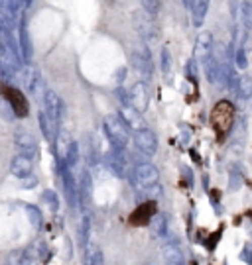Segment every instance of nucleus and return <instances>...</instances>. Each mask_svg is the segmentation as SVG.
<instances>
[{
  "instance_id": "25",
  "label": "nucleus",
  "mask_w": 252,
  "mask_h": 265,
  "mask_svg": "<svg viewBox=\"0 0 252 265\" xmlns=\"http://www.w3.org/2000/svg\"><path fill=\"white\" fill-rule=\"evenodd\" d=\"M183 4H185L187 8H191V4H193V0H183Z\"/></svg>"
},
{
  "instance_id": "24",
  "label": "nucleus",
  "mask_w": 252,
  "mask_h": 265,
  "mask_svg": "<svg viewBox=\"0 0 252 265\" xmlns=\"http://www.w3.org/2000/svg\"><path fill=\"white\" fill-rule=\"evenodd\" d=\"M240 259H242L244 263L252 265V249L250 247H244V249L240 251Z\"/></svg>"
},
{
  "instance_id": "2",
  "label": "nucleus",
  "mask_w": 252,
  "mask_h": 265,
  "mask_svg": "<svg viewBox=\"0 0 252 265\" xmlns=\"http://www.w3.org/2000/svg\"><path fill=\"white\" fill-rule=\"evenodd\" d=\"M105 128H107L110 143H112L116 149L126 147V143H128V130H130V128L126 126L124 120H122L120 116H116V114L107 116V118H105Z\"/></svg>"
},
{
  "instance_id": "6",
  "label": "nucleus",
  "mask_w": 252,
  "mask_h": 265,
  "mask_svg": "<svg viewBox=\"0 0 252 265\" xmlns=\"http://www.w3.org/2000/svg\"><path fill=\"white\" fill-rule=\"evenodd\" d=\"M4 96H6V100L10 102V106H12V110H14L16 116H26V114H28V102H26V98L22 96V92H20L18 88L4 87Z\"/></svg>"
},
{
  "instance_id": "14",
  "label": "nucleus",
  "mask_w": 252,
  "mask_h": 265,
  "mask_svg": "<svg viewBox=\"0 0 252 265\" xmlns=\"http://www.w3.org/2000/svg\"><path fill=\"white\" fill-rule=\"evenodd\" d=\"M207 10H209V0H193L191 4V14H193V24L195 26H203L205 16H207Z\"/></svg>"
},
{
  "instance_id": "19",
  "label": "nucleus",
  "mask_w": 252,
  "mask_h": 265,
  "mask_svg": "<svg viewBox=\"0 0 252 265\" xmlns=\"http://www.w3.org/2000/svg\"><path fill=\"white\" fill-rule=\"evenodd\" d=\"M236 94L240 96V98H248L252 94V83L250 79H246V77H242L240 81H238V87H236Z\"/></svg>"
},
{
  "instance_id": "5",
  "label": "nucleus",
  "mask_w": 252,
  "mask_h": 265,
  "mask_svg": "<svg viewBox=\"0 0 252 265\" xmlns=\"http://www.w3.org/2000/svg\"><path fill=\"white\" fill-rule=\"evenodd\" d=\"M231 118H233V106L229 102H219L213 110V124L221 136L231 128Z\"/></svg>"
},
{
  "instance_id": "15",
  "label": "nucleus",
  "mask_w": 252,
  "mask_h": 265,
  "mask_svg": "<svg viewBox=\"0 0 252 265\" xmlns=\"http://www.w3.org/2000/svg\"><path fill=\"white\" fill-rule=\"evenodd\" d=\"M134 22L138 26V32L144 35V37H152L154 35V26H152V20H150L148 12H136Z\"/></svg>"
},
{
  "instance_id": "10",
  "label": "nucleus",
  "mask_w": 252,
  "mask_h": 265,
  "mask_svg": "<svg viewBox=\"0 0 252 265\" xmlns=\"http://www.w3.org/2000/svg\"><path fill=\"white\" fill-rule=\"evenodd\" d=\"M16 145H18L26 155H34L36 149H37V143H36L34 134H32V132H26V130L16 132Z\"/></svg>"
},
{
  "instance_id": "4",
  "label": "nucleus",
  "mask_w": 252,
  "mask_h": 265,
  "mask_svg": "<svg viewBox=\"0 0 252 265\" xmlns=\"http://www.w3.org/2000/svg\"><path fill=\"white\" fill-rule=\"evenodd\" d=\"M156 210H158V208H156V202H154V200L142 202L136 210L130 214L128 224H130V226H146V224H150V220L154 218Z\"/></svg>"
},
{
  "instance_id": "9",
  "label": "nucleus",
  "mask_w": 252,
  "mask_h": 265,
  "mask_svg": "<svg viewBox=\"0 0 252 265\" xmlns=\"http://www.w3.org/2000/svg\"><path fill=\"white\" fill-rule=\"evenodd\" d=\"M10 171H12V175L20 177V179L28 177L30 173H32V157H30V155H26V153L16 155V157L12 159Z\"/></svg>"
},
{
  "instance_id": "3",
  "label": "nucleus",
  "mask_w": 252,
  "mask_h": 265,
  "mask_svg": "<svg viewBox=\"0 0 252 265\" xmlns=\"http://www.w3.org/2000/svg\"><path fill=\"white\" fill-rule=\"evenodd\" d=\"M134 143H136V147H138L144 155H154L156 149H158V138H156V134H154L152 130H148V128L134 132Z\"/></svg>"
},
{
  "instance_id": "1",
  "label": "nucleus",
  "mask_w": 252,
  "mask_h": 265,
  "mask_svg": "<svg viewBox=\"0 0 252 265\" xmlns=\"http://www.w3.org/2000/svg\"><path fill=\"white\" fill-rule=\"evenodd\" d=\"M158 179L160 173L158 169L152 165V163H138L132 171V183L136 189H142V191H152L158 187Z\"/></svg>"
},
{
  "instance_id": "13",
  "label": "nucleus",
  "mask_w": 252,
  "mask_h": 265,
  "mask_svg": "<svg viewBox=\"0 0 252 265\" xmlns=\"http://www.w3.org/2000/svg\"><path fill=\"white\" fill-rule=\"evenodd\" d=\"M20 53L22 57L28 61L32 57V45H30V37H28V30H26V18L22 16L20 20Z\"/></svg>"
},
{
  "instance_id": "20",
  "label": "nucleus",
  "mask_w": 252,
  "mask_h": 265,
  "mask_svg": "<svg viewBox=\"0 0 252 265\" xmlns=\"http://www.w3.org/2000/svg\"><path fill=\"white\" fill-rule=\"evenodd\" d=\"M240 18H242L244 28L252 30V4L250 2H242V12H240Z\"/></svg>"
},
{
  "instance_id": "22",
  "label": "nucleus",
  "mask_w": 252,
  "mask_h": 265,
  "mask_svg": "<svg viewBox=\"0 0 252 265\" xmlns=\"http://www.w3.org/2000/svg\"><path fill=\"white\" fill-rule=\"evenodd\" d=\"M142 4H144V10L150 16L158 14V0H142Z\"/></svg>"
},
{
  "instance_id": "18",
  "label": "nucleus",
  "mask_w": 252,
  "mask_h": 265,
  "mask_svg": "<svg viewBox=\"0 0 252 265\" xmlns=\"http://www.w3.org/2000/svg\"><path fill=\"white\" fill-rule=\"evenodd\" d=\"M26 85H28V90H30L32 94H36V96L41 92V77L37 75V71H30V73H28Z\"/></svg>"
},
{
  "instance_id": "26",
  "label": "nucleus",
  "mask_w": 252,
  "mask_h": 265,
  "mask_svg": "<svg viewBox=\"0 0 252 265\" xmlns=\"http://www.w3.org/2000/svg\"><path fill=\"white\" fill-rule=\"evenodd\" d=\"M24 2H26V4H30V2H32V0H24Z\"/></svg>"
},
{
  "instance_id": "8",
  "label": "nucleus",
  "mask_w": 252,
  "mask_h": 265,
  "mask_svg": "<svg viewBox=\"0 0 252 265\" xmlns=\"http://www.w3.org/2000/svg\"><path fill=\"white\" fill-rule=\"evenodd\" d=\"M124 124L128 128H132V130H144V120H142V116H140V112L134 108V106H124L122 110H120V114H118Z\"/></svg>"
},
{
  "instance_id": "23",
  "label": "nucleus",
  "mask_w": 252,
  "mask_h": 265,
  "mask_svg": "<svg viewBox=\"0 0 252 265\" xmlns=\"http://www.w3.org/2000/svg\"><path fill=\"white\" fill-rule=\"evenodd\" d=\"M170 65H172V57H170L167 47H163L162 49V69H163V73H170Z\"/></svg>"
},
{
  "instance_id": "21",
  "label": "nucleus",
  "mask_w": 252,
  "mask_h": 265,
  "mask_svg": "<svg viewBox=\"0 0 252 265\" xmlns=\"http://www.w3.org/2000/svg\"><path fill=\"white\" fill-rule=\"evenodd\" d=\"M234 59H236V67H240V69H244V67L248 65L246 53H244V49H242V47H240V49H236V53H234Z\"/></svg>"
},
{
  "instance_id": "17",
  "label": "nucleus",
  "mask_w": 252,
  "mask_h": 265,
  "mask_svg": "<svg viewBox=\"0 0 252 265\" xmlns=\"http://www.w3.org/2000/svg\"><path fill=\"white\" fill-rule=\"evenodd\" d=\"M163 255H165V259H167V263L170 265H183V261H185V257H183V249H181L178 244H170V246H165Z\"/></svg>"
},
{
  "instance_id": "12",
  "label": "nucleus",
  "mask_w": 252,
  "mask_h": 265,
  "mask_svg": "<svg viewBox=\"0 0 252 265\" xmlns=\"http://www.w3.org/2000/svg\"><path fill=\"white\" fill-rule=\"evenodd\" d=\"M46 112L54 118V120H59V116L63 114V102H61V98L55 94L54 90H48L46 92Z\"/></svg>"
},
{
  "instance_id": "16",
  "label": "nucleus",
  "mask_w": 252,
  "mask_h": 265,
  "mask_svg": "<svg viewBox=\"0 0 252 265\" xmlns=\"http://www.w3.org/2000/svg\"><path fill=\"white\" fill-rule=\"evenodd\" d=\"M205 75H207L209 83H219L221 81V61H217L215 55L205 59Z\"/></svg>"
},
{
  "instance_id": "7",
  "label": "nucleus",
  "mask_w": 252,
  "mask_h": 265,
  "mask_svg": "<svg viewBox=\"0 0 252 265\" xmlns=\"http://www.w3.org/2000/svg\"><path fill=\"white\" fill-rule=\"evenodd\" d=\"M148 100H150L148 87H146L144 83H136L132 87V90H130V94H128V102L134 106L138 112H144L146 106H148Z\"/></svg>"
},
{
  "instance_id": "11",
  "label": "nucleus",
  "mask_w": 252,
  "mask_h": 265,
  "mask_svg": "<svg viewBox=\"0 0 252 265\" xmlns=\"http://www.w3.org/2000/svg\"><path fill=\"white\" fill-rule=\"evenodd\" d=\"M211 53H213V37H211V34L203 32V34H199V37H197L195 57L201 59V61H205V59L211 57Z\"/></svg>"
}]
</instances>
